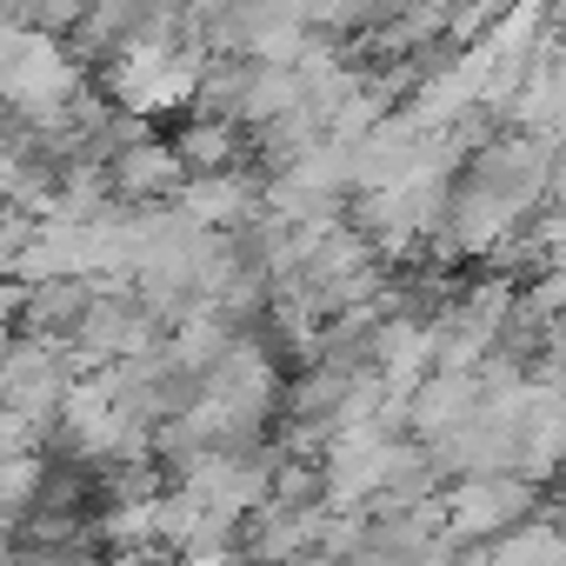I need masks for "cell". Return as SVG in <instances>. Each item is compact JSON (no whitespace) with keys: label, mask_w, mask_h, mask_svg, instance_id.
I'll list each match as a JSON object with an SVG mask.
<instances>
[{"label":"cell","mask_w":566,"mask_h":566,"mask_svg":"<svg viewBox=\"0 0 566 566\" xmlns=\"http://www.w3.org/2000/svg\"><path fill=\"white\" fill-rule=\"evenodd\" d=\"M101 174H107V193H114V200H127V207L174 200V193H180V180H187V167H180L174 140H154V134L127 140V147H120Z\"/></svg>","instance_id":"6da1fadb"},{"label":"cell","mask_w":566,"mask_h":566,"mask_svg":"<svg viewBox=\"0 0 566 566\" xmlns=\"http://www.w3.org/2000/svg\"><path fill=\"white\" fill-rule=\"evenodd\" d=\"M8 340H14V327H0V360H8Z\"/></svg>","instance_id":"7a4b0ae2"}]
</instances>
